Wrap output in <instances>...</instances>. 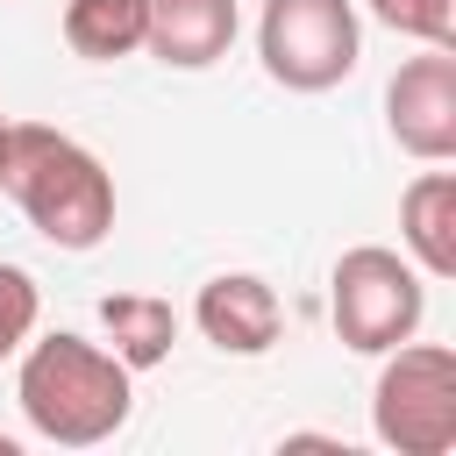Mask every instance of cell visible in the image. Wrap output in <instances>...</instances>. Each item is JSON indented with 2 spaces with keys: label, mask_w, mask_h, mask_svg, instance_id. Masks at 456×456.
<instances>
[{
  "label": "cell",
  "mask_w": 456,
  "mask_h": 456,
  "mask_svg": "<svg viewBox=\"0 0 456 456\" xmlns=\"http://www.w3.org/2000/svg\"><path fill=\"white\" fill-rule=\"evenodd\" d=\"M128 378H135V370H128L114 349L57 328V335H43V342H21L14 406H21V420H28L50 449H100V442H114V435L128 428V413H135V385H128Z\"/></svg>",
  "instance_id": "obj_1"
},
{
  "label": "cell",
  "mask_w": 456,
  "mask_h": 456,
  "mask_svg": "<svg viewBox=\"0 0 456 456\" xmlns=\"http://www.w3.org/2000/svg\"><path fill=\"white\" fill-rule=\"evenodd\" d=\"M0 192L57 249H100L107 228H114V178H107V164L78 135H64L50 121H7Z\"/></svg>",
  "instance_id": "obj_2"
},
{
  "label": "cell",
  "mask_w": 456,
  "mask_h": 456,
  "mask_svg": "<svg viewBox=\"0 0 456 456\" xmlns=\"http://www.w3.org/2000/svg\"><path fill=\"white\" fill-rule=\"evenodd\" d=\"M328 314H335L342 349L385 356V349H399V342L420 328V314H428V278L413 271V256H399V249H385V242H356V249L335 256Z\"/></svg>",
  "instance_id": "obj_3"
},
{
  "label": "cell",
  "mask_w": 456,
  "mask_h": 456,
  "mask_svg": "<svg viewBox=\"0 0 456 456\" xmlns=\"http://www.w3.org/2000/svg\"><path fill=\"white\" fill-rule=\"evenodd\" d=\"M370 428L399 456H449L456 449V356L413 335L385 349V370L370 385Z\"/></svg>",
  "instance_id": "obj_4"
},
{
  "label": "cell",
  "mask_w": 456,
  "mask_h": 456,
  "mask_svg": "<svg viewBox=\"0 0 456 456\" xmlns=\"http://www.w3.org/2000/svg\"><path fill=\"white\" fill-rule=\"evenodd\" d=\"M256 57L285 93H328L356 71L363 28L349 0H264L256 14Z\"/></svg>",
  "instance_id": "obj_5"
},
{
  "label": "cell",
  "mask_w": 456,
  "mask_h": 456,
  "mask_svg": "<svg viewBox=\"0 0 456 456\" xmlns=\"http://www.w3.org/2000/svg\"><path fill=\"white\" fill-rule=\"evenodd\" d=\"M385 121L392 142L420 164H449L456 157V50H420L392 71L385 86Z\"/></svg>",
  "instance_id": "obj_6"
},
{
  "label": "cell",
  "mask_w": 456,
  "mask_h": 456,
  "mask_svg": "<svg viewBox=\"0 0 456 456\" xmlns=\"http://www.w3.org/2000/svg\"><path fill=\"white\" fill-rule=\"evenodd\" d=\"M192 321H200V335H207L214 349H228V356H264V349H278V335H285V306H278V292H271L256 271H221V278H207L200 299H192Z\"/></svg>",
  "instance_id": "obj_7"
},
{
  "label": "cell",
  "mask_w": 456,
  "mask_h": 456,
  "mask_svg": "<svg viewBox=\"0 0 456 456\" xmlns=\"http://www.w3.org/2000/svg\"><path fill=\"white\" fill-rule=\"evenodd\" d=\"M242 14L235 0H142V50L171 71H207L228 57Z\"/></svg>",
  "instance_id": "obj_8"
},
{
  "label": "cell",
  "mask_w": 456,
  "mask_h": 456,
  "mask_svg": "<svg viewBox=\"0 0 456 456\" xmlns=\"http://www.w3.org/2000/svg\"><path fill=\"white\" fill-rule=\"evenodd\" d=\"M399 242L420 278H456V171H420L399 192Z\"/></svg>",
  "instance_id": "obj_9"
},
{
  "label": "cell",
  "mask_w": 456,
  "mask_h": 456,
  "mask_svg": "<svg viewBox=\"0 0 456 456\" xmlns=\"http://www.w3.org/2000/svg\"><path fill=\"white\" fill-rule=\"evenodd\" d=\"M100 328H107V342H114V356L128 370H157L171 356V342H178V314L157 292H107L100 299Z\"/></svg>",
  "instance_id": "obj_10"
},
{
  "label": "cell",
  "mask_w": 456,
  "mask_h": 456,
  "mask_svg": "<svg viewBox=\"0 0 456 456\" xmlns=\"http://www.w3.org/2000/svg\"><path fill=\"white\" fill-rule=\"evenodd\" d=\"M64 43L86 64H114L142 50V0H71L64 7Z\"/></svg>",
  "instance_id": "obj_11"
},
{
  "label": "cell",
  "mask_w": 456,
  "mask_h": 456,
  "mask_svg": "<svg viewBox=\"0 0 456 456\" xmlns=\"http://www.w3.org/2000/svg\"><path fill=\"white\" fill-rule=\"evenodd\" d=\"M370 14H378L392 36H413V43L456 50V0H370Z\"/></svg>",
  "instance_id": "obj_12"
},
{
  "label": "cell",
  "mask_w": 456,
  "mask_h": 456,
  "mask_svg": "<svg viewBox=\"0 0 456 456\" xmlns=\"http://www.w3.org/2000/svg\"><path fill=\"white\" fill-rule=\"evenodd\" d=\"M36 321H43V292H36V278H28L21 264H0V363L21 356V342L36 335Z\"/></svg>",
  "instance_id": "obj_13"
},
{
  "label": "cell",
  "mask_w": 456,
  "mask_h": 456,
  "mask_svg": "<svg viewBox=\"0 0 456 456\" xmlns=\"http://www.w3.org/2000/svg\"><path fill=\"white\" fill-rule=\"evenodd\" d=\"M0 456H21V442H14V435H0Z\"/></svg>",
  "instance_id": "obj_14"
},
{
  "label": "cell",
  "mask_w": 456,
  "mask_h": 456,
  "mask_svg": "<svg viewBox=\"0 0 456 456\" xmlns=\"http://www.w3.org/2000/svg\"><path fill=\"white\" fill-rule=\"evenodd\" d=\"M0 142H7V114H0Z\"/></svg>",
  "instance_id": "obj_15"
}]
</instances>
